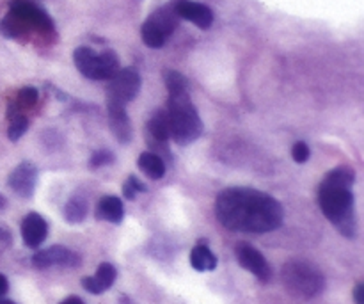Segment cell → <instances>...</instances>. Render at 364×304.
Returning <instances> with one entry per match:
<instances>
[{"instance_id": "1", "label": "cell", "mask_w": 364, "mask_h": 304, "mask_svg": "<svg viewBox=\"0 0 364 304\" xmlns=\"http://www.w3.org/2000/svg\"><path fill=\"white\" fill-rule=\"evenodd\" d=\"M215 214L219 223L240 234H269L283 224V206L262 191L230 187L217 196Z\"/></svg>"}, {"instance_id": "2", "label": "cell", "mask_w": 364, "mask_h": 304, "mask_svg": "<svg viewBox=\"0 0 364 304\" xmlns=\"http://www.w3.org/2000/svg\"><path fill=\"white\" fill-rule=\"evenodd\" d=\"M355 182L354 169L340 166L327 173L318 189V205L323 216L348 239L355 237L358 223L354 212V194L352 185Z\"/></svg>"}, {"instance_id": "3", "label": "cell", "mask_w": 364, "mask_h": 304, "mask_svg": "<svg viewBox=\"0 0 364 304\" xmlns=\"http://www.w3.org/2000/svg\"><path fill=\"white\" fill-rule=\"evenodd\" d=\"M167 120H169L171 137L180 146L198 141L203 134V121L187 93L169 95L167 100Z\"/></svg>"}, {"instance_id": "4", "label": "cell", "mask_w": 364, "mask_h": 304, "mask_svg": "<svg viewBox=\"0 0 364 304\" xmlns=\"http://www.w3.org/2000/svg\"><path fill=\"white\" fill-rule=\"evenodd\" d=\"M281 280L291 295L301 299H313L322 294L326 287L323 274L313 263L304 260H290L281 269Z\"/></svg>"}, {"instance_id": "5", "label": "cell", "mask_w": 364, "mask_h": 304, "mask_svg": "<svg viewBox=\"0 0 364 304\" xmlns=\"http://www.w3.org/2000/svg\"><path fill=\"white\" fill-rule=\"evenodd\" d=\"M77 70L89 80H109L119 70V57L114 50L96 53L89 46H78L73 52Z\"/></svg>"}, {"instance_id": "6", "label": "cell", "mask_w": 364, "mask_h": 304, "mask_svg": "<svg viewBox=\"0 0 364 304\" xmlns=\"http://www.w3.org/2000/svg\"><path fill=\"white\" fill-rule=\"evenodd\" d=\"M178 14L174 13L173 4L167 7H160L155 13L149 14L148 20L142 23L141 36L142 41L149 48H162L169 36L173 34L178 25Z\"/></svg>"}, {"instance_id": "7", "label": "cell", "mask_w": 364, "mask_h": 304, "mask_svg": "<svg viewBox=\"0 0 364 304\" xmlns=\"http://www.w3.org/2000/svg\"><path fill=\"white\" fill-rule=\"evenodd\" d=\"M141 89V75L134 68H123L114 73L112 78H109V88H107V102L119 103L127 107L128 102L137 96Z\"/></svg>"}, {"instance_id": "8", "label": "cell", "mask_w": 364, "mask_h": 304, "mask_svg": "<svg viewBox=\"0 0 364 304\" xmlns=\"http://www.w3.org/2000/svg\"><path fill=\"white\" fill-rule=\"evenodd\" d=\"M82 258L71 249L63 246H52L48 249H41L32 256V266L36 269H50V267H78Z\"/></svg>"}, {"instance_id": "9", "label": "cell", "mask_w": 364, "mask_h": 304, "mask_svg": "<svg viewBox=\"0 0 364 304\" xmlns=\"http://www.w3.org/2000/svg\"><path fill=\"white\" fill-rule=\"evenodd\" d=\"M36 182H38V169L32 162L18 164L7 178V185L11 191L25 199L32 198L36 191Z\"/></svg>"}, {"instance_id": "10", "label": "cell", "mask_w": 364, "mask_h": 304, "mask_svg": "<svg viewBox=\"0 0 364 304\" xmlns=\"http://www.w3.org/2000/svg\"><path fill=\"white\" fill-rule=\"evenodd\" d=\"M237 260L245 271H249L251 274H255L262 283H267L272 278V269H270L269 262L265 260V256L255 249L249 244H240L237 248Z\"/></svg>"}, {"instance_id": "11", "label": "cell", "mask_w": 364, "mask_h": 304, "mask_svg": "<svg viewBox=\"0 0 364 304\" xmlns=\"http://www.w3.org/2000/svg\"><path fill=\"white\" fill-rule=\"evenodd\" d=\"M174 13L178 14V18H183V20L191 21L196 27L206 28L212 27L213 23V13L208 6L199 2H191V0H174L173 2Z\"/></svg>"}, {"instance_id": "12", "label": "cell", "mask_w": 364, "mask_h": 304, "mask_svg": "<svg viewBox=\"0 0 364 304\" xmlns=\"http://www.w3.org/2000/svg\"><path fill=\"white\" fill-rule=\"evenodd\" d=\"M46 235H48V224L39 214L32 212L21 221V239L27 248L38 249L45 242Z\"/></svg>"}, {"instance_id": "13", "label": "cell", "mask_w": 364, "mask_h": 304, "mask_svg": "<svg viewBox=\"0 0 364 304\" xmlns=\"http://www.w3.org/2000/svg\"><path fill=\"white\" fill-rule=\"evenodd\" d=\"M107 112H109V125L112 128L114 135L121 145H127L132 139V125L128 120V114L124 105L119 103L107 102Z\"/></svg>"}, {"instance_id": "14", "label": "cell", "mask_w": 364, "mask_h": 304, "mask_svg": "<svg viewBox=\"0 0 364 304\" xmlns=\"http://www.w3.org/2000/svg\"><path fill=\"white\" fill-rule=\"evenodd\" d=\"M116 276H117L116 267H114L112 263L105 262V263H100L95 276H85L84 280H82V285H84V288L89 292V294L100 295L112 287L114 281H116Z\"/></svg>"}, {"instance_id": "15", "label": "cell", "mask_w": 364, "mask_h": 304, "mask_svg": "<svg viewBox=\"0 0 364 304\" xmlns=\"http://www.w3.org/2000/svg\"><path fill=\"white\" fill-rule=\"evenodd\" d=\"M96 217L102 221H109L112 224L123 223L124 206L117 196H105L100 199L98 209H96Z\"/></svg>"}, {"instance_id": "16", "label": "cell", "mask_w": 364, "mask_h": 304, "mask_svg": "<svg viewBox=\"0 0 364 304\" xmlns=\"http://www.w3.org/2000/svg\"><path fill=\"white\" fill-rule=\"evenodd\" d=\"M139 169L146 174L151 180H160V178L166 174V164L160 155H156L155 152H144L139 155Z\"/></svg>"}, {"instance_id": "17", "label": "cell", "mask_w": 364, "mask_h": 304, "mask_svg": "<svg viewBox=\"0 0 364 304\" xmlns=\"http://www.w3.org/2000/svg\"><path fill=\"white\" fill-rule=\"evenodd\" d=\"M148 134L151 135L153 141L159 142V145H164V142L171 137L169 120H167L166 110L156 109L155 112L151 114V117H149L148 121Z\"/></svg>"}, {"instance_id": "18", "label": "cell", "mask_w": 364, "mask_h": 304, "mask_svg": "<svg viewBox=\"0 0 364 304\" xmlns=\"http://www.w3.org/2000/svg\"><path fill=\"white\" fill-rule=\"evenodd\" d=\"M191 266L199 273H206V271H213L217 267V258L208 246L199 244L192 249L191 253Z\"/></svg>"}, {"instance_id": "19", "label": "cell", "mask_w": 364, "mask_h": 304, "mask_svg": "<svg viewBox=\"0 0 364 304\" xmlns=\"http://www.w3.org/2000/svg\"><path fill=\"white\" fill-rule=\"evenodd\" d=\"M87 201H85L82 196H73V198L64 205V219L71 224L82 223V221L85 219V216H87Z\"/></svg>"}, {"instance_id": "20", "label": "cell", "mask_w": 364, "mask_h": 304, "mask_svg": "<svg viewBox=\"0 0 364 304\" xmlns=\"http://www.w3.org/2000/svg\"><path fill=\"white\" fill-rule=\"evenodd\" d=\"M38 103V89L31 88H21L16 95V102L11 103L9 109H7V114H14V112H23V110L32 109V107Z\"/></svg>"}, {"instance_id": "21", "label": "cell", "mask_w": 364, "mask_h": 304, "mask_svg": "<svg viewBox=\"0 0 364 304\" xmlns=\"http://www.w3.org/2000/svg\"><path fill=\"white\" fill-rule=\"evenodd\" d=\"M164 82L169 95H176V93H187L188 91V82L180 71L174 70H164Z\"/></svg>"}, {"instance_id": "22", "label": "cell", "mask_w": 364, "mask_h": 304, "mask_svg": "<svg viewBox=\"0 0 364 304\" xmlns=\"http://www.w3.org/2000/svg\"><path fill=\"white\" fill-rule=\"evenodd\" d=\"M9 120L11 121H9V128H7V137H9L11 141H18V139L27 132L28 120L25 117L23 112L9 114Z\"/></svg>"}, {"instance_id": "23", "label": "cell", "mask_w": 364, "mask_h": 304, "mask_svg": "<svg viewBox=\"0 0 364 304\" xmlns=\"http://www.w3.org/2000/svg\"><path fill=\"white\" fill-rule=\"evenodd\" d=\"M112 162H114V155L109 152V150H98V152L92 153L91 159H89V167H91V169H98V167L109 166V164Z\"/></svg>"}, {"instance_id": "24", "label": "cell", "mask_w": 364, "mask_h": 304, "mask_svg": "<svg viewBox=\"0 0 364 304\" xmlns=\"http://www.w3.org/2000/svg\"><path fill=\"white\" fill-rule=\"evenodd\" d=\"M309 155H311V152H309V146L306 145V142L299 141V142H295L294 148H291V157H294V160L297 164L308 162Z\"/></svg>"}, {"instance_id": "25", "label": "cell", "mask_w": 364, "mask_h": 304, "mask_svg": "<svg viewBox=\"0 0 364 304\" xmlns=\"http://www.w3.org/2000/svg\"><path fill=\"white\" fill-rule=\"evenodd\" d=\"M127 184L130 185L132 189H134L135 192H146L148 191V189H146V185L142 184L141 180H139L137 177H134V174H132V177H128V180H127Z\"/></svg>"}, {"instance_id": "26", "label": "cell", "mask_w": 364, "mask_h": 304, "mask_svg": "<svg viewBox=\"0 0 364 304\" xmlns=\"http://www.w3.org/2000/svg\"><path fill=\"white\" fill-rule=\"evenodd\" d=\"M354 299H355V304H364V285L363 283H358V287H355Z\"/></svg>"}, {"instance_id": "27", "label": "cell", "mask_w": 364, "mask_h": 304, "mask_svg": "<svg viewBox=\"0 0 364 304\" xmlns=\"http://www.w3.org/2000/svg\"><path fill=\"white\" fill-rule=\"evenodd\" d=\"M7 290H9V281H7V278L4 274H0V298L6 295Z\"/></svg>"}, {"instance_id": "28", "label": "cell", "mask_w": 364, "mask_h": 304, "mask_svg": "<svg viewBox=\"0 0 364 304\" xmlns=\"http://www.w3.org/2000/svg\"><path fill=\"white\" fill-rule=\"evenodd\" d=\"M123 196H124V198H127V199H134L135 196H137V192H135L134 189H132L130 185L127 184V182H124V184H123Z\"/></svg>"}, {"instance_id": "29", "label": "cell", "mask_w": 364, "mask_h": 304, "mask_svg": "<svg viewBox=\"0 0 364 304\" xmlns=\"http://www.w3.org/2000/svg\"><path fill=\"white\" fill-rule=\"evenodd\" d=\"M59 304H85L84 301H82L80 298H77V295H70V298L63 299Z\"/></svg>"}, {"instance_id": "30", "label": "cell", "mask_w": 364, "mask_h": 304, "mask_svg": "<svg viewBox=\"0 0 364 304\" xmlns=\"http://www.w3.org/2000/svg\"><path fill=\"white\" fill-rule=\"evenodd\" d=\"M4 206H6V198H4V196L0 194V210H2Z\"/></svg>"}, {"instance_id": "31", "label": "cell", "mask_w": 364, "mask_h": 304, "mask_svg": "<svg viewBox=\"0 0 364 304\" xmlns=\"http://www.w3.org/2000/svg\"><path fill=\"white\" fill-rule=\"evenodd\" d=\"M119 301H121V304H130V301H128V298H127V295H121V299H119Z\"/></svg>"}, {"instance_id": "32", "label": "cell", "mask_w": 364, "mask_h": 304, "mask_svg": "<svg viewBox=\"0 0 364 304\" xmlns=\"http://www.w3.org/2000/svg\"><path fill=\"white\" fill-rule=\"evenodd\" d=\"M0 304H14V303L9 301V299H2V298H0Z\"/></svg>"}]
</instances>
